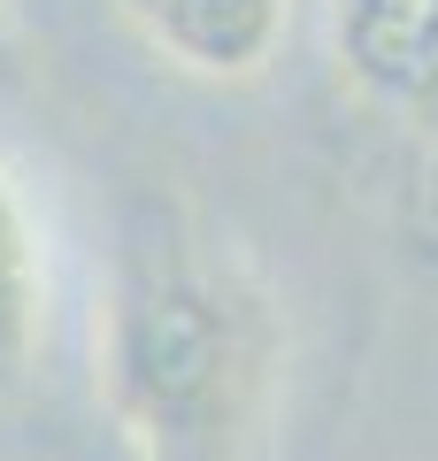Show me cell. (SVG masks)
<instances>
[{
	"label": "cell",
	"mask_w": 438,
	"mask_h": 461,
	"mask_svg": "<svg viewBox=\"0 0 438 461\" xmlns=\"http://www.w3.org/2000/svg\"><path fill=\"white\" fill-rule=\"evenodd\" d=\"M285 377L269 293L169 200L115 230L100 293V400L139 461H246Z\"/></svg>",
	"instance_id": "obj_1"
},
{
	"label": "cell",
	"mask_w": 438,
	"mask_h": 461,
	"mask_svg": "<svg viewBox=\"0 0 438 461\" xmlns=\"http://www.w3.org/2000/svg\"><path fill=\"white\" fill-rule=\"evenodd\" d=\"M146 54L200 85H246L285 54L292 0H115Z\"/></svg>",
	"instance_id": "obj_2"
},
{
	"label": "cell",
	"mask_w": 438,
	"mask_h": 461,
	"mask_svg": "<svg viewBox=\"0 0 438 461\" xmlns=\"http://www.w3.org/2000/svg\"><path fill=\"white\" fill-rule=\"evenodd\" d=\"M339 69L392 115H438V0H331Z\"/></svg>",
	"instance_id": "obj_3"
},
{
	"label": "cell",
	"mask_w": 438,
	"mask_h": 461,
	"mask_svg": "<svg viewBox=\"0 0 438 461\" xmlns=\"http://www.w3.org/2000/svg\"><path fill=\"white\" fill-rule=\"evenodd\" d=\"M47 330V254L16 177L0 169V393H23Z\"/></svg>",
	"instance_id": "obj_4"
}]
</instances>
